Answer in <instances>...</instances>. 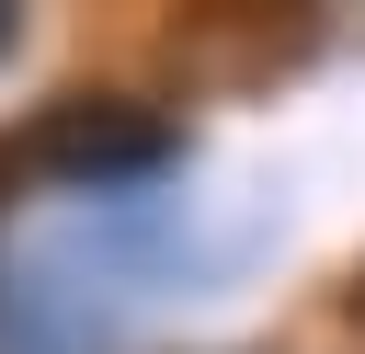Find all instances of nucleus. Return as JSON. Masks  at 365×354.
<instances>
[{
  "mask_svg": "<svg viewBox=\"0 0 365 354\" xmlns=\"http://www.w3.org/2000/svg\"><path fill=\"white\" fill-rule=\"evenodd\" d=\"M23 171H46L57 194L114 206V194L182 171V126H171L160 103H125V91H68V103H46V114L23 126Z\"/></svg>",
  "mask_w": 365,
  "mask_h": 354,
  "instance_id": "1",
  "label": "nucleus"
},
{
  "mask_svg": "<svg viewBox=\"0 0 365 354\" xmlns=\"http://www.w3.org/2000/svg\"><path fill=\"white\" fill-rule=\"evenodd\" d=\"M11 46H23V0H0V57H11Z\"/></svg>",
  "mask_w": 365,
  "mask_h": 354,
  "instance_id": "2",
  "label": "nucleus"
},
{
  "mask_svg": "<svg viewBox=\"0 0 365 354\" xmlns=\"http://www.w3.org/2000/svg\"><path fill=\"white\" fill-rule=\"evenodd\" d=\"M342 308H354V331H365V263H354V285H342Z\"/></svg>",
  "mask_w": 365,
  "mask_h": 354,
  "instance_id": "3",
  "label": "nucleus"
}]
</instances>
